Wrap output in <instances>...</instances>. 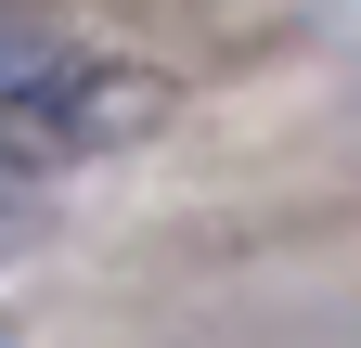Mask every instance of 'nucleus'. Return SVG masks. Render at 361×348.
I'll use <instances>...</instances> for the list:
<instances>
[{"instance_id": "1", "label": "nucleus", "mask_w": 361, "mask_h": 348, "mask_svg": "<svg viewBox=\"0 0 361 348\" xmlns=\"http://www.w3.org/2000/svg\"><path fill=\"white\" fill-rule=\"evenodd\" d=\"M155 91H116V65L65 39L52 13H0V155H90Z\"/></svg>"}]
</instances>
